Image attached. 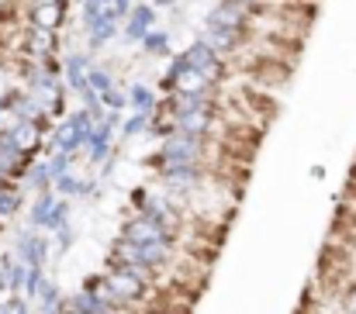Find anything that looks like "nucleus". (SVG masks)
<instances>
[{
	"label": "nucleus",
	"mask_w": 356,
	"mask_h": 314,
	"mask_svg": "<svg viewBox=\"0 0 356 314\" xmlns=\"http://www.w3.org/2000/svg\"><path fill=\"white\" fill-rule=\"evenodd\" d=\"M28 24L31 28H42V31H63L66 28V14H70V3H59V0H35L28 3Z\"/></svg>",
	"instance_id": "39448f33"
},
{
	"label": "nucleus",
	"mask_w": 356,
	"mask_h": 314,
	"mask_svg": "<svg viewBox=\"0 0 356 314\" xmlns=\"http://www.w3.org/2000/svg\"><path fill=\"white\" fill-rule=\"evenodd\" d=\"M156 28H159V10H156L149 0H135L128 21L121 24V42H128V45H142V38H145L149 31H156Z\"/></svg>",
	"instance_id": "f03ea898"
},
{
	"label": "nucleus",
	"mask_w": 356,
	"mask_h": 314,
	"mask_svg": "<svg viewBox=\"0 0 356 314\" xmlns=\"http://www.w3.org/2000/svg\"><path fill=\"white\" fill-rule=\"evenodd\" d=\"M21 187H24V194H45V190H52V173H49V163L45 159H38L28 173H24V180H21Z\"/></svg>",
	"instance_id": "f8f14e48"
},
{
	"label": "nucleus",
	"mask_w": 356,
	"mask_h": 314,
	"mask_svg": "<svg viewBox=\"0 0 356 314\" xmlns=\"http://www.w3.org/2000/svg\"><path fill=\"white\" fill-rule=\"evenodd\" d=\"M80 187H83V176L73 170V173H66V176H59L56 183H52V190H56V197H63V201H73V197H80Z\"/></svg>",
	"instance_id": "dca6fc26"
},
{
	"label": "nucleus",
	"mask_w": 356,
	"mask_h": 314,
	"mask_svg": "<svg viewBox=\"0 0 356 314\" xmlns=\"http://www.w3.org/2000/svg\"><path fill=\"white\" fill-rule=\"evenodd\" d=\"M101 104H104V110H111V114H121V110H128V90L115 87V90L101 94Z\"/></svg>",
	"instance_id": "6ab92c4d"
},
{
	"label": "nucleus",
	"mask_w": 356,
	"mask_h": 314,
	"mask_svg": "<svg viewBox=\"0 0 356 314\" xmlns=\"http://www.w3.org/2000/svg\"><path fill=\"white\" fill-rule=\"evenodd\" d=\"M138 49H142V56H149V59H173V56H177V52H173V35L163 31V28L149 31Z\"/></svg>",
	"instance_id": "9d476101"
},
{
	"label": "nucleus",
	"mask_w": 356,
	"mask_h": 314,
	"mask_svg": "<svg viewBox=\"0 0 356 314\" xmlns=\"http://www.w3.org/2000/svg\"><path fill=\"white\" fill-rule=\"evenodd\" d=\"M59 314H83V311H76V308H63Z\"/></svg>",
	"instance_id": "412c9836"
},
{
	"label": "nucleus",
	"mask_w": 356,
	"mask_h": 314,
	"mask_svg": "<svg viewBox=\"0 0 356 314\" xmlns=\"http://www.w3.org/2000/svg\"><path fill=\"white\" fill-rule=\"evenodd\" d=\"M87 52H101V49H108V45H115L121 38V24L115 17H101L97 24H90L87 31Z\"/></svg>",
	"instance_id": "6e6552de"
},
{
	"label": "nucleus",
	"mask_w": 356,
	"mask_h": 314,
	"mask_svg": "<svg viewBox=\"0 0 356 314\" xmlns=\"http://www.w3.org/2000/svg\"><path fill=\"white\" fill-rule=\"evenodd\" d=\"M42 159L49 163V173H52V183H56L59 176H66V173H73V170H76V163H80V156H70V152H45Z\"/></svg>",
	"instance_id": "4468645a"
},
{
	"label": "nucleus",
	"mask_w": 356,
	"mask_h": 314,
	"mask_svg": "<svg viewBox=\"0 0 356 314\" xmlns=\"http://www.w3.org/2000/svg\"><path fill=\"white\" fill-rule=\"evenodd\" d=\"M118 238L131 242V245H156V242H177L170 231H163L159 224H152L149 217L142 214H128L118 228Z\"/></svg>",
	"instance_id": "7ed1b4c3"
},
{
	"label": "nucleus",
	"mask_w": 356,
	"mask_h": 314,
	"mask_svg": "<svg viewBox=\"0 0 356 314\" xmlns=\"http://www.w3.org/2000/svg\"><path fill=\"white\" fill-rule=\"evenodd\" d=\"M49 56H59V35L56 31H42V28H24V59H49Z\"/></svg>",
	"instance_id": "0eeeda50"
},
{
	"label": "nucleus",
	"mask_w": 356,
	"mask_h": 314,
	"mask_svg": "<svg viewBox=\"0 0 356 314\" xmlns=\"http://www.w3.org/2000/svg\"><path fill=\"white\" fill-rule=\"evenodd\" d=\"M24 204V187H17V183H7L3 190H0V221H7V217H14L17 210Z\"/></svg>",
	"instance_id": "ddd939ff"
},
{
	"label": "nucleus",
	"mask_w": 356,
	"mask_h": 314,
	"mask_svg": "<svg viewBox=\"0 0 356 314\" xmlns=\"http://www.w3.org/2000/svg\"><path fill=\"white\" fill-rule=\"evenodd\" d=\"M204 152H208V138L177 131L166 142H159V152H156L152 166L156 170H166V166H204Z\"/></svg>",
	"instance_id": "f257e3e1"
},
{
	"label": "nucleus",
	"mask_w": 356,
	"mask_h": 314,
	"mask_svg": "<svg viewBox=\"0 0 356 314\" xmlns=\"http://www.w3.org/2000/svg\"><path fill=\"white\" fill-rule=\"evenodd\" d=\"M94 66H97V63H94V52L70 49V52L63 56V83H66V90L80 97V94L87 90V73H90Z\"/></svg>",
	"instance_id": "20e7f679"
},
{
	"label": "nucleus",
	"mask_w": 356,
	"mask_h": 314,
	"mask_svg": "<svg viewBox=\"0 0 356 314\" xmlns=\"http://www.w3.org/2000/svg\"><path fill=\"white\" fill-rule=\"evenodd\" d=\"M159 104H163V101L156 97V90H152L149 83H131V87H128V110H131V114H156Z\"/></svg>",
	"instance_id": "9b49d317"
},
{
	"label": "nucleus",
	"mask_w": 356,
	"mask_h": 314,
	"mask_svg": "<svg viewBox=\"0 0 356 314\" xmlns=\"http://www.w3.org/2000/svg\"><path fill=\"white\" fill-rule=\"evenodd\" d=\"M159 173V183L170 194H187V190H197L201 180H204V166H166V170H156Z\"/></svg>",
	"instance_id": "423d86ee"
},
{
	"label": "nucleus",
	"mask_w": 356,
	"mask_h": 314,
	"mask_svg": "<svg viewBox=\"0 0 356 314\" xmlns=\"http://www.w3.org/2000/svg\"><path fill=\"white\" fill-rule=\"evenodd\" d=\"M149 124H152V114H128V117L121 121L118 138H138V135H149Z\"/></svg>",
	"instance_id": "f3484780"
},
{
	"label": "nucleus",
	"mask_w": 356,
	"mask_h": 314,
	"mask_svg": "<svg viewBox=\"0 0 356 314\" xmlns=\"http://www.w3.org/2000/svg\"><path fill=\"white\" fill-rule=\"evenodd\" d=\"M87 87H90V90H97V94H108V90H115V87H118V80H115V73H111L104 63H97V66L87 73Z\"/></svg>",
	"instance_id": "2eb2a0df"
},
{
	"label": "nucleus",
	"mask_w": 356,
	"mask_h": 314,
	"mask_svg": "<svg viewBox=\"0 0 356 314\" xmlns=\"http://www.w3.org/2000/svg\"><path fill=\"white\" fill-rule=\"evenodd\" d=\"M70 217H73V208H70V201H56V208L49 214V228L45 231H59V228H70Z\"/></svg>",
	"instance_id": "a211bd4d"
},
{
	"label": "nucleus",
	"mask_w": 356,
	"mask_h": 314,
	"mask_svg": "<svg viewBox=\"0 0 356 314\" xmlns=\"http://www.w3.org/2000/svg\"><path fill=\"white\" fill-rule=\"evenodd\" d=\"M59 3H70V0H59Z\"/></svg>",
	"instance_id": "4be33fe9"
},
{
	"label": "nucleus",
	"mask_w": 356,
	"mask_h": 314,
	"mask_svg": "<svg viewBox=\"0 0 356 314\" xmlns=\"http://www.w3.org/2000/svg\"><path fill=\"white\" fill-rule=\"evenodd\" d=\"M149 3H152L156 10H177V7H180V0H149Z\"/></svg>",
	"instance_id": "aec40b11"
},
{
	"label": "nucleus",
	"mask_w": 356,
	"mask_h": 314,
	"mask_svg": "<svg viewBox=\"0 0 356 314\" xmlns=\"http://www.w3.org/2000/svg\"><path fill=\"white\" fill-rule=\"evenodd\" d=\"M56 190H45V194H38V197H31V210H28V228L31 231H45L49 228V214H52V208H56Z\"/></svg>",
	"instance_id": "1a4fd4ad"
}]
</instances>
